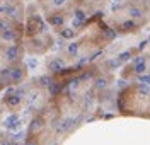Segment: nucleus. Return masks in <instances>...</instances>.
Instances as JSON below:
<instances>
[{
  "mask_svg": "<svg viewBox=\"0 0 150 145\" xmlns=\"http://www.w3.org/2000/svg\"><path fill=\"white\" fill-rule=\"evenodd\" d=\"M7 58H9V60H16V58H17V48L7 50Z\"/></svg>",
  "mask_w": 150,
  "mask_h": 145,
  "instance_id": "obj_3",
  "label": "nucleus"
},
{
  "mask_svg": "<svg viewBox=\"0 0 150 145\" xmlns=\"http://www.w3.org/2000/svg\"><path fill=\"white\" fill-rule=\"evenodd\" d=\"M137 72H138V74L145 72V63H138V65H137Z\"/></svg>",
  "mask_w": 150,
  "mask_h": 145,
  "instance_id": "obj_5",
  "label": "nucleus"
},
{
  "mask_svg": "<svg viewBox=\"0 0 150 145\" xmlns=\"http://www.w3.org/2000/svg\"><path fill=\"white\" fill-rule=\"evenodd\" d=\"M5 103L10 104V106H16V104L21 103V97H19V96H7V97H5Z\"/></svg>",
  "mask_w": 150,
  "mask_h": 145,
  "instance_id": "obj_2",
  "label": "nucleus"
},
{
  "mask_svg": "<svg viewBox=\"0 0 150 145\" xmlns=\"http://www.w3.org/2000/svg\"><path fill=\"white\" fill-rule=\"evenodd\" d=\"M72 34H74L72 31H65V33H63V36H65V38H72Z\"/></svg>",
  "mask_w": 150,
  "mask_h": 145,
  "instance_id": "obj_7",
  "label": "nucleus"
},
{
  "mask_svg": "<svg viewBox=\"0 0 150 145\" xmlns=\"http://www.w3.org/2000/svg\"><path fill=\"white\" fill-rule=\"evenodd\" d=\"M16 123H17V116H10L9 120L5 121V125H7V126H14Z\"/></svg>",
  "mask_w": 150,
  "mask_h": 145,
  "instance_id": "obj_4",
  "label": "nucleus"
},
{
  "mask_svg": "<svg viewBox=\"0 0 150 145\" xmlns=\"http://www.w3.org/2000/svg\"><path fill=\"white\" fill-rule=\"evenodd\" d=\"M26 145H36V144H33V142H29V144H26Z\"/></svg>",
  "mask_w": 150,
  "mask_h": 145,
  "instance_id": "obj_8",
  "label": "nucleus"
},
{
  "mask_svg": "<svg viewBox=\"0 0 150 145\" xmlns=\"http://www.w3.org/2000/svg\"><path fill=\"white\" fill-rule=\"evenodd\" d=\"M70 53H72V55L77 53V45H72V46H70Z\"/></svg>",
  "mask_w": 150,
  "mask_h": 145,
  "instance_id": "obj_6",
  "label": "nucleus"
},
{
  "mask_svg": "<svg viewBox=\"0 0 150 145\" xmlns=\"http://www.w3.org/2000/svg\"><path fill=\"white\" fill-rule=\"evenodd\" d=\"M62 67H63V62H62V60H55V62L50 63V70H53V72L62 70Z\"/></svg>",
  "mask_w": 150,
  "mask_h": 145,
  "instance_id": "obj_1",
  "label": "nucleus"
}]
</instances>
